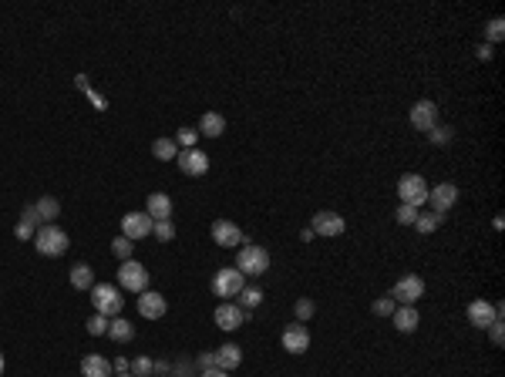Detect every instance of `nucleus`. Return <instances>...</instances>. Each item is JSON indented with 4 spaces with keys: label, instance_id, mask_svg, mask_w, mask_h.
<instances>
[{
    "label": "nucleus",
    "instance_id": "13",
    "mask_svg": "<svg viewBox=\"0 0 505 377\" xmlns=\"http://www.w3.org/2000/svg\"><path fill=\"white\" fill-rule=\"evenodd\" d=\"M310 229H313V236H340V232L347 229V223H344V216L324 209V212H317V216L310 219Z\"/></svg>",
    "mask_w": 505,
    "mask_h": 377
},
{
    "label": "nucleus",
    "instance_id": "15",
    "mask_svg": "<svg viewBox=\"0 0 505 377\" xmlns=\"http://www.w3.org/2000/svg\"><path fill=\"white\" fill-rule=\"evenodd\" d=\"M246 320H250V313L239 310L236 303H219L216 306V327L219 330H239Z\"/></svg>",
    "mask_w": 505,
    "mask_h": 377
},
{
    "label": "nucleus",
    "instance_id": "32",
    "mask_svg": "<svg viewBox=\"0 0 505 377\" xmlns=\"http://www.w3.org/2000/svg\"><path fill=\"white\" fill-rule=\"evenodd\" d=\"M428 135H431V142H434V145H452V135H454V131L448 125H434Z\"/></svg>",
    "mask_w": 505,
    "mask_h": 377
},
{
    "label": "nucleus",
    "instance_id": "8",
    "mask_svg": "<svg viewBox=\"0 0 505 377\" xmlns=\"http://www.w3.org/2000/svg\"><path fill=\"white\" fill-rule=\"evenodd\" d=\"M246 283H243V273L239 270H216V277H212V293L216 297H239V290H243Z\"/></svg>",
    "mask_w": 505,
    "mask_h": 377
},
{
    "label": "nucleus",
    "instance_id": "9",
    "mask_svg": "<svg viewBox=\"0 0 505 377\" xmlns=\"http://www.w3.org/2000/svg\"><path fill=\"white\" fill-rule=\"evenodd\" d=\"M505 310H502V303H488V300H475V303H468V320L475 324V327L481 330H488L499 317H502Z\"/></svg>",
    "mask_w": 505,
    "mask_h": 377
},
{
    "label": "nucleus",
    "instance_id": "37",
    "mask_svg": "<svg viewBox=\"0 0 505 377\" xmlns=\"http://www.w3.org/2000/svg\"><path fill=\"white\" fill-rule=\"evenodd\" d=\"M88 333H91V337H101V333H108V317L95 313V317L88 320Z\"/></svg>",
    "mask_w": 505,
    "mask_h": 377
},
{
    "label": "nucleus",
    "instance_id": "46",
    "mask_svg": "<svg viewBox=\"0 0 505 377\" xmlns=\"http://www.w3.org/2000/svg\"><path fill=\"white\" fill-rule=\"evenodd\" d=\"M0 374H3V353H0Z\"/></svg>",
    "mask_w": 505,
    "mask_h": 377
},
{
    "label": "nucleus",
    "instance_id": "45",
    "mask_svg": "<svg viewBox=\"0 0 505 377\" xmlns=\"http://www.w3.org/2000/svg\"><path fill=\"white\" fill-rule=\"evenodd\" d=\"M479 57H481V61H492V44H481V48H479Z\"/></svg>",
    "mask_w": 505,
    "mask_h": 377
},
{
    "label": "nucleus",
    "instance_id": "25",
    "mask_svg": "<svg viewBox=\"0 0 505 377\" xmlns=\"http://www.w3.org/2000/svg\"><path fill=\"white\" fill-rule=\"evenodd\" d=\"M71 286L75 290H91L95 286V270L88 263H75L71 266Z\"/></svg>",
    "mask_w": 505,
    "mask_h": 377
},
{
    "label": "nucleus",
    "instance_id": "16",
    "mask_svg": "<svg viewBox=\"0 0 505 377\" xmlns=\"http://www.w3.org/2000/svg\"><path fill=\"white\" fill-rule=\"evenodd\" d=\"M283 351L286 353H306L310 351V330L303 327V324H290V327L283 330Z\"/></svg>",
    "mask_w": 505,
    "mask_h": 377
},
{
    "label": "nucleus",
    "instance_id": "28",
    "mask_svg": "<svg viewBox=\"0 0 505 377\" xmlns=\"http://www.w3.org/2000/svg\"><path fill=\"white\" fill-rule=\"evenodd\" d=\"M152 236H155L158 243H172V239H176V226H172V219L155 223V226H152Z\"/></svg>",
    "mask_w": 505,
    "mask_h": 377
},
{
    "label": "nucleus",
    "instance_id": "30",
    "mask_svg": "<svg viewBox=\"0 0 505 377\" xmlns=\"http://www.w3.org/2000/svg\"><path fill=\"white\" fill-rule=\"evenodd\" d=\"M418 216H421V212H418V209H414V205H398V212H394V219H398V223H401V226H414V223H418Z\"/></svg>",
    "mask_w": 505,
    "mask_h": 377
},
{
    "label": "nucleus",
    "instance_id": "27",
    "mask_svg": "<svg viewBox=\"0 0 505 377\" xmlns=\"http://www.w3.org/2000/svg\"><path fill=\"white\" fill-rule=\"evenodd\" d=\"M152 155H155V158H162V162H172V158L178 155V145H176V142H169V138H158V142L152 145Z\"/></svg>",
    "mask_w": 505,
    "mask_h": 377
},
{
    "label": "nucleus",
    "instance_id": "40",
    "mask_svg": "<svg viewBox=\"0 0 505 377\" xmlns=\"http://www.w3.org/2000/svg\"><path fill=\"white\" fill-rule=\"evenodd\" d=\"M21 223H27V226L37 229V223H41V219H37V209H34V205H27L24 212H21Z\"/></svg>",
    "mask_w": 505,
    "mask_h": 377
},
{
    "label": "nucleus",
    "instance_id": "24",
    "mask_svg": "<svg viewBox=\"0 0 505 377\" xmlns=\"http://www.w3.org/2000/svg\"><path fill=\"white\" fill-rule=\"evenodd\" d=\"M239 360H243V351H239L236 344H223V347L216 351V367H219V371H232V367H239Z\"/></svg>",
    "mask_w": 505,
    "mask_h": 377
},
{
    "label": "nucleus",
    "instance_id": "21",
    "mask_svg": "<svg viewBox=\"0 0 505 377\" xmlns=\"http://www.w3.org/2000/svg\"><path fill=\"white\" fill-rule=\"evenodd\" d=\"M391 320H394V327L401 330V333H414L418 324H421V317H418L414 306H398V310L391 313Z\"/></svg>",
    "mask_w": 505,
    "mask_h": 377
},
{
    "label": "nucleus",
    "instance_id": "35",
    "mask_svg": "<svg viewBox=\"0 0 505 377\" xmlns=\"http://www.w3.org/2000/svg\"><path fill=\"white\" fill-rule=\"evenodd\" d=\"M371 310H374L378 317H391V313L398 310V303L391 300V297H380V300H374V306H371Z\"/></svg>",
    "mask_w": 505,
    "mask_h": 377
},
{
    "label": "nucleus",
    "instance_id": "18",
    "mask_svg": "<svg viewBox=\"0 0 505 377\" xmlns=\"http://www.w3.org/2000/svg\"><path fill=\"white\" fill-rule=\"evenodd\" d=\"M111 364H108V357H101V353H88L84 360H81V377H111Z\"/></svg>",
    "mask_w": 505,
    "mask_h": 377
},
{
    "label": "nucleus",
    "instance_id": "43",
    "mask_svg": "<svg viewBox=\"0 0 505 377\" xmlns=\"http://www.w3.org/2000/svg\"><path fill=\"white\" fill-rule=\"evenodd\" d=\"M128 367H131V364H128L125 357H118V360L111 364V371H118V374H128Z\"/></svg>",
    "mask_w": 505,
    "mask_h": 377
},
{
    "label": "nucleus",
    "instance_id": "7",
    "mask_svg": "<svg viewBox=\"0 0 505 377\" xmlns=\"http://www.w3.org/2000/svg\"><path fill=\"white\" fill-rule=\"evenodd\" d=\"M152 226H155V219H152L149 212H125V216H122V236L131 239V243L152 236Z\"/></svg>",
    "mask_w": 505,
    "mask_h": 377
},
{
    "label": "nucleus",
    "instance_id": "33",
    "mask_svg": "<svg viewBox=\"0 0 505 377\" xmlns=\"http://www.w3.org/2000/svg\"><path fill=\"white\" fill-rule=\"evenodd\" d=\"M313 310H317V306H313V300H306V297L297 300V306H293V313H297V320H300V324H306V320L313 317Z\"/></svg>",
    "mask_w": 505,
    "mask_h": 377
},
{
    "label": "nucleus",
    "instance_id": "14",
    "mask_svg": "<svg viewBox=\"0 0 505 377\" xmlns=\"http://www.w3.org/2000/svg\"><path fill=\"white\" fill-rule=\"evenodd\" d=\"M212 239H216L219 246H226V250L239 246V243H250V239L243 236V229L236 226V223H229V219H216V223H212Z\"/></svg>",
    "mask_w": 505,
    "mask_h": 377
},
{
    "label": "nucleus",
    "instance_id": "20",
    "mask_svg": "<svg viewBox=\"0 0 505 377\" xmlns=\"http://www.w3.org/2000/svg\"><path fill=\"white\" fill-rule=\"evenodd\" d=\"M145 212H149L155 223H162V219H169V216H172V199H169L165 192H152Z\"/></svg>",
    "mask_w": 505,
    "mask_h": 377
},
{
    "label": "nucleus",
    "instance_id": "41",
    "mask_svg": "<svg viewBox=\"0 0 505 377\" xmlns=\"http://www.w3.org/2000/svg\"><path fill=\"white\" fill-rule=\"evenodd\" d=\"M34 232H37V229L34 226H27V223H17V229H14V236H17V239H34Z\"/></svg>",
    "mask_w": 505,
    "mask_h": 377
},
{
    "label": "nucleus",
    "instance_id": "2",
    "mask_svg": "<svg viewBox=\"0 0 505 377\" xmlns=\"http://www.w3.org/2000/svg\"><path fill=\"white\" fill-rule=\"evenodd\" d=\"M91 303H95V310H98L101 317H118L122 306H125V297L111 283H95L91 286Z\"/></svg>",
    "mask_w": 505,
    "mask_h": 377
},
{
    "label": "nucleus",
    "instance_id": "29",
    "mask_svg": "<svg viewBox=\"0 0 505 377\" xmlns=\"http://www.w3.org/2000/svg\"><path fill=\"white\" fill-rule=\"evenodd\" d=\"M196 142H199V131L196 128H178L176 131V145H182V149H196Z\"/></svg>",
    "mask_w": 505,
    "mask_h": 377
},
{
    "label": "nucleus",
    "instance_id": "6",
    "mask_svg": "<svg viewBox=\"0 0 505 377\" xmlns=\"http://www.w3.org/2000/svg\"><path fill=\"white\" fill-rule=\"evenodd\" d=\"M425 297V279L421 277H401L391 290V300L401 303V306H414V300Z\"/></svg>",
    "mask_w": 505,
    "mask_h": 377
},
{
    "label": "nucleus",
    "instance_id": "22",
    "mask_svg": "<svg viewBox=\"0 0 505 377\" xmlns=\"http://www.w3.org/2000/svg\"><path fill=\"white\" fill-rule=\"evenodd\" d=\"M108 337H111L115 344H128V340L135 337V324L125 320V317H111V320H108Z\"/></svg>",
    "mask_w": 505,
    "mask_h": 377
},
{
    "label": "nucleus",
    "instance_id": "36",
    "mask_svg": "<svg viewBox=\"0 0 505 377\" xmlns=\"http://www.w3.org/2000/svg\"><path fill=\"white\" fill-rule=\"evenodd\" d=\"M438 223H441L438 216H418V223H414V229H418L421 236H428V232H434V229H438Z\"/></svg>",
    "mask_w": 505,
    "mask_h": 377
},
{
    "label": "nucleus",
    "instance_id": "19",
    "mask_svg": "<svg viewBox=\"0 0 505 377\" xmlns=\"http://www.w3.org/2000/svg\"><path fill=\"white\" fill-rule=\"evenodd\" d=\"M199 135H205V138H219L223 131H226V118L219 115V111H205L199 118V128H196Z\"/></svg>",
    "mask_w": 505,
    "mask_h": 377
},
{
    "label": "nucleus",
    "instance_id": "4",
    "mask_svg": "<svg viewBox=\"0 0 505 377\" xmlns=\"http://www.w3.org/2000/svg\"><path fill=\"white\" fill-rule=\"evenodd\" d=\"M118 290L145 293V290H149V270H145L138 259H125V263L118 266Z\"/></svg>",
    "mask_w": 505,
    "mask_h": 377
},
{
    "label": "nucleus",
    "instance_id": "12",
    "mask_svg": "<svg viewBox=\"0 0 505 377\" xmlns=\"http://www.w3.org/2000/svg\"><path fill=\"white\" fill-rule=\"evenodd\" d=\"M411 125L418 128V131H431V128L438 125V104L431 98L414 101V108H411Z\"/></svg>",
    "mask_w": 505,
    "mask_h": 377
},
{
    "label": "nucleus",
    "instance_id": "5",
    "mask_svg": "<svg viewBox=\"0 0 505 377\" xmlns=\"http://www.w3.org/2000/svg\"><path fill=\"white\" fill-rule=\"evenodd\" d=\"M428 192H431V185L421 176H414V172L401 176V182H398V196H401L404 205H414V209H421V205L428 202Z\"/></svg>",
    "mask_w": 505,
    "mask_h": 377
},
{
    "label": "nucleus",
    "instance_id": "44",
    "mask_svg": "<svg viewBox=\"0 0 505 377\" xmlns=\"http://www.w3.org/2000/svg\"><path fill=\"white\" fill-rule=\"evenodd\" d=\"M199 377H229V371H219V367H209V371H202Z\"/></svg>",
    "mask_w": 505,
    "mask_h": 377
},
{
    "label": "nucleus",
    "instance_id": "17",
    "mask_svg": "<svg viewBox=\"0 0 505 377\" xmlns=\"http://www.w3.org/2000/svg\"><path fill=\"white\" fill-rule=\"evenodd\" d=\"M165 310H169V300H165L162 293H155V290L138 293V313H142L145 320H158V317H165Z\"/></svg>",
    "mask_w": 505,
    "mask_h": 377
},
{
    "label": "nucleus",
    "instance_id": "26",
    "mask_svg": "<svg viewBox=\"0 0 505 377\" xmlns=\"http://www.w3.org/2000/svg\"><path fill=\"white\" fill-rule=\"evenodd\" d=\"M259 303H263V290H259V286H243V290H239V310L250 313L252 306H259Z\"/></svg>",
    "mask_w": 505,
    "mask_h": 377
},
{
    "label": "nucleus",
    "instance_id": "38",
    "mask_svg": "<svg viewBox=\"0 0 505 377\" xmlns=\"http://www.w3.org/2000/svg\"><path fill=\"white\" fill-rule=\"evenodd\" d=\"M128 371H131L135 377H149L152 374V360L149 357H135V364H131Z\"/></svg>",
    "mask_w": 505,
    "mask_h": 377
},
{
    "label": "nucleus",
    "instance_id": "1",
    "mask_svg": "<svg viewBox=\"0 0 505 377\" xmlns=\"http://www.w3.org/2000/svg\"><path fill=\"white\" fill-rule=\"evenodd\" d=\"M71 246V239H68V232L57 226H41L34 232V250L41 252V256H64Z\"/></svg>",
    "mask_w": 505,
    "mask_h": 377
},
{
    "label": "nucleus",
    "instance_id": "42",
    "mask_svg": "<svg viewBox=\"0 0 505 377\" xmlns=\"http://www.w3.org/2000/svg\"><path fill=\"white\" fill-rule=\"evenodd\" d=\"M199 367H202V371H209V367H216V351H205V353H199Z\"/></svg>",
    "mask_w": 505,
    "mask_h": 377
},
{
    "label": "nucleus",
    "instance_id": "10",
    "mask_svg": "<svg viewBox=\"0 0 505 377\" xmlns=\"http://www.w3.org/2000/svg\"><path fill=\"white\" fill-rule=\"evenodd\" d=\"M176 162H178V169H182L185 176H192V178H199V176L209 172V155L199 151V149H178Z\"/></svg>",
    "mask_w": 505,
    "mask_h": 377
},
{
    "label": "nucleus",
    "instance_id": "39",
    "mask_svg": "<svg viewBox=\"0 0 505 377\" xmlns=\"http://www.w3.org/2000/svg\"><path fill=\"white\" fill-rule=\"evenodd\" d=\"M488 337H492V344H495V347H502V317L488 327Z\"/></svg>",
    "mask_w": 505,
    "mask_h": 377
},
{
    "label": "nucleus",
    "instance_id": "11",
    "mask_svg": "<svg viewBox=\"0 0 505 377\" xmlns=\"http://www.w3.org/2000/svg\"><path fill=\"white\" fill-rule=\"evenodd\" d=\"M428 202H431V209H434V216L441 219L454 202H458V185H454V182H441V185H434V189L428 192Z\"/></svg>",
    "mask_w": 505,
    "mask_h": 377
},
{
    "label": "nucleus",
    "instance_id": "23",
    "mask_svg": "<svg viewBox=\"0 0 505 377\" xmlns=\"http://www.w3.org/2000/svg\"><path fill=\"white\" fill-rule=\"evenodd\" d=\"M34 209H37V219L44 223V226H54V219L61 216V202L54 199V196H44V199L34 202Z\"/></svg>",
    "mask_w": 505,
    "mask_h": 377
},
{
    "label": "nucleus",
    "instance_id": "3",
    "mask_svg": "<svg viewBox=\"0 0 505 377\" xmlns=\"http://www.w3.org/2000/svg\"><path fill=\"white\" fill-rule=\"evenodd\" d=\"M236 270L243 277H263L270 270V252L263 246H243L239 256H236Z\"/></svg>",
    "mask_w": 505,
    "mask_h": 377
},
{
    "label": "nucleus",
    "instance_id": "31",
    "mask_svg": "<svg viewBox=\"0 0 505 377\" xmlns=\"http://www.w3.org/2000/svg\"><path fill=\"white\" fill-rule=\"evenodd\" d=\"M131 246H135V243H131V239H125V236L111 239V252H115L122 263H125V259H131Z\"/></svg>",
    "mask_w": 505,
    "mask_h": 377
},
{
    "label": "nucleus",
    "instance_id": "34",
    "mask_svg": "<svg viewBox=\"0 0 505 377\" xmlns=\"http://www.w3.org/2000/svg\"><path fill=\"white\" fill-rule=\"evenodd\" d=\"M485 34H488V41H502L505 37V21L502 17H492L488 27H485Z\"/></svg>",
    "mask_w": 505,
    "mask_h": 377
},
{
    "label": "nucleus",
    "instance_id": "47",
    "mask_svg": "<svg viewBox=\"0 0 505 377\" xmlns=\"http://www.w3.org/2000/svg\"><path fill=\"white\" fill-rule=\"evenodd\" d=\"M118 377H135V374H131V371H128V374H118Z\"/></svg>",
    "mask_w": 505,
    "mask_h": 377
}]
</instances>
